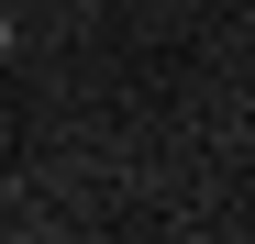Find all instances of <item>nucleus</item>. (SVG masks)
Instances as JSON below:
<instances>
[{
    "label": "nucleus",
    "instance_id": "nucleus-1",
    "mask_svg": "<svg viewBox=\"0 0 255 244\" xmlns=\"http://www.w3.org/2000/svg\"><path fill=\"white\" fill-rule=\"evenodd\" d=\"M0 56H11V11H0Z\"/></svg>",
    "mask_w": 255,
    "mask_h": 244
},
{
    "label": "nucleus",
    "instance_id": "nucleus-2",
    "mask_svg": "<svg viewBox=\"0 0 255 244\" xmlns=\"http://www.w3.org/2000/svg\"><path fill=\"white\" fill-rule=\"evenodd\" d=\"M0 200H11V178H0Z\"/></svg>",
    "mask_w": 255,
    "mask_h": 244
}]
</instances>
